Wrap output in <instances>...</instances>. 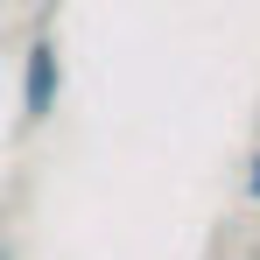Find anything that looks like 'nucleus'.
Wrapping results in <instances>:
<instances>
[{"label":"nucleus","mask_w":260,"mask_h":260,"mask_svg":"<svg viewBox=\"0 0 260 260\" xmlns=\"http://www.w3.org/2000/svg\"><path fill=\"white\" fill-rule=\"evenodd\" d=\"M56 99H63V56H56L49 36H36L28 56H21V120L28 127H49L56 120Z\"/></svg>","instance_id":"1"},{"label":"nucleus","mask_w":260,"mask_h":260,"mask_svg":"<svg viewBox=\"0 0 260 260\" xmlns=\"http://www.w3.org/2000/svg\"><path fill=\"white\" fill-rule=\"evenodd\" d=\"M246 197H260V155H253V169H246Z\"/></svg>","instance_id":"2"},{"label":"nucleus","mask_w":260,"mask_h":260,"mask_svg":"<svg viewBox=\"0 0 260 260\" xmlns=\"http://www.w3.org/2000/svg\"><path fill=\"white\" fill-rule=\"evenodd\" d=\"M0 260H7V246H0Z\"/></svg>","instance_id":"3"}]
</instances>
